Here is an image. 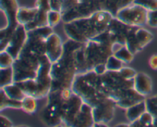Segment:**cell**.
Wrapping results in <instances>:
<instances>
[{"mask_svg":"<svg viewBox=\"0 0 157 127\" xmlns=\"http://www.w3.org/2000/svg\"><path fill=\"white\" fill-rule=\"evenodd\" d=\"M147 24L151 27H157V9L148 12Z\"/></svg>","mask_w":157,"mask_h":127,"instance_id":"cell-37","label":"cell"},{"mask_svg":"<svg viewBox=\"0 0 157 127\" xmlns=\"http://www.w3.org/2000/svg\"><path fill=\"white\" fill-rule=\"evenodd\" d=\"M41 119L46 125L50 126H57L63 123V121L60 115L50 107L45 106L41 112Z\"/></svg>","mask_w":157,"mask_h":127,"instance_id":"cell-20","label":"cell"},{"mask_svg":"<svg viewBox=\"0 0 157 127\" xmlns=\"http://www.w3.org/2000/svg\"><path fill=\"white\" fill-rule=\"evenodd\" d=\"M41 65V57L21 49L18 58L12 64L14 83H19L29 79H35Z\"/></svg>","mask_w":157,"mask_h":127,"instance_id":"cell-4","label":"cell"},{"mask_svg":"<svg viewBox=\"0 0 157 127\" xmlns=\"http://www.w3.org/2000/svg\"><path fill=\"white\" fill-rule=\"evenodd\" d=\"M82 1H84V0H79V2H81Z\"/></svg>","mask_w":157,"mask_h":127,"instance_id":"cell-44","label":"cell"},{"mask_svg":"<svg viewBox=\"0 0 157 127\" xmlns=\"http://www.w3.org/2000/svg\"><path fill=\"white\" fill-rule=\"evenodd\" d=\"M14 83V73L12 67L0 68V87H6Z\"/></svg>","mask_w":157,"mask_h":127,"instance_id":"cell-26","label":"cell"},{"mask_svg":"<svg viewBox=\"0 0 157 127\" xmlns=\"http://www.w3.org/2000/svg\"><path fill=\"white\" fill-rule=\"evenodd\" d=\"M114 45L102 44L94 40H89L84 44V54L89 70L95 66L106 64L109 57L114 54Z\"/></svg>","mask_w":157,"mask_h":127,"instance_id":"cell-6","label":"cell"},{"mask_svg":"<svg viewBox=\"0 0 157 127\" xmlns=\"http://www.w3.org/2000/svg\"><path fill=\"white\" fill-rule=\"evenodd\" d=\"M116 18L130 25L141 27L147 24L148 11L133 3L118 11Z\"/></svg>","mask_w":157,"mask_h":127,"instance_id":"cell-9","label":"cell"},{"mask_svg":"<svg viewBox=\"0 0 157 127\" xmlns=\"http://www.w3.org/2000/svg\"><path fill=\"white\" fill-rule=\"evenodd\" d=\"M21 109L28 113H34L36 111V98L32 96H26L21 101Z\"/></svg>","mask_w":157,"mask_h":127,"instance_id":"cell-28","label":"cell"},{"mask_svg":"<svg viewBox=\"0 0 157 127\" xmlns=\"http://www.w3.org/2000/svg\"><path fill=\"white\" fill-rule=\"evenodd\" d=\"M153 39V35L149 31L140 28L127 36L126 46L133 54L144 49Z\"/></svg>","mask_w":157,"mask_h":127,"instance_id":"cell-11","label":"cell"},{"mask_svg":"<svg viewBox=\"0 0 157 127\" xmlns=\"http://www.w3.org/2000/svg\"><path fill=\"white\" fill-rule=\"evenodd\" d=\"M145 99L127 109L126 116H127V119L130 121V123L139 119L147 111V105H146Z\"/></svg>","mask_w":157,"mask_h":127,"instance_id":"cell-22","label":"cell"},{"mask_svg":"<svg viewBox=\"0 0 157 127\" xmlns=\"http://www.w3.org/2000/svg\"><path fill=\"white\" fill-rule=\"evenodd\" d=\"M149 64L153 70H157V54H154L150 58Z\"/></svg>","mask_w":157,"mask_h":127,"instance_id":"cell-41","label":"cell"},{"mask_svg":"<svg viewBox=\"0 0 157 127\" xmlns=\"http://www.w3.org/2000/svg\"><path fill=\"white\" fill-rule=\"evenodd\" d=\"M93 70L95 73H97L99 75L104 74V73L107 70V67H106V64H98L97 66H95L94 68L93 69Z\"/></svg>","mask_w":157,"mask_h":127,"instance_id":"cell-39","label":"cell"},{"mask_svg":"<svg viewBox=\"0 0 157 127\" xmlns=\"http://www.w3.org/2000/svg\"><path fill=\"white\" fill-rule=\"evenodd\" d=\"M0 122H1L2 125L3 126H6V127H10L12 126V122L9 118L6 117V116H0Z\"/></svg>","mask_w":157,"mask_h":127,"instance_id":"cell-40","label":"cell"},{"mask_svg":"<svg viewBox=\"0 0 157 127\" xmlns=\"http://www.w3.org/2000/svg\"><path fill=\"white\" fill-rule=\"evenodd\" d=\"M123 61L118 59L114 55L109 57L106 62V67L107 70H113V71H119L123 67Z\"/></svg>","mask_w":157,"mask_h":127,"instance_id":"cell-31","label":"cell"},{"mask_svg":"<svg viewBox=\"0 0 157 127\" xmlns=\"http://www.w3.org/2000/svg\"><path fill=\"white\" fill-rule=\"evenodd\" d=\"M116 101L110 97H107L96 106L92 107L94 123L104 122L108 123L113 119L114 116Z\"/></svg>","mask_w":157,"mask_h":127,"instance_id":"cell-12","label":"cell"},{"mask_svg":"<svg viewBox=\"0 0 157 127\" xmlns=\"http://www.w3.org/2000/svg\"><path fill=\"white\" fill-rule=\"evenodd\" d=\"M62 20V14L61 12L55 10H51L48 12V25L55 27Z\"/></svg>","mask_w":157,"mask_h":127,"instance_id":"cell-33","label":"cell"},{"mask_svg":"<svg viewBox=\"0 0 157 127\" xmlns=\"http://www.w3.org/2000/svg\"><path fill=\"white\" fill-rule=\"evenodd\" d=\"M2 89L10 99H14V100L22 101L23 99L27 96L25 92L21 90V87L15 83L6 86V87H2Z\"/></svg>","mask_w":157,"mask_h":127,"instance_id":"cell-24","label":"cell"},{"mask_svg":"<svg viewBox=\"0 0 157 127\" xmlns=\"http://www.w3.org/2000/svg\"><path fill=\"white\" fill-rule=\"evenodd\" d=\"M101 10V6L98 0H84L63 12L62 21L67 23L81 18H88Z\"/></svg>","mask_w":157,"mask_h":127,"instance_id":"cell-8","label":"cell"},{"mask_svg":"<svg viewBox=\"0 0 157 127\" xmlns=\"http://www.w3.org/2000/svg\"><path fill=\"white\" fill-rule=\"evenodd\" d=\"M101 81L104 93L111 99L124 90L133 88L134 84V79H125L120 71L113 70H107L101 75Z\"/></svg>","mask_w":157,"mask_h":127,"instance_id":"cell-7","label":"cell"},{"mask_svg":"<svg viewBox=\"0 0 157 127\" xmlns=\"http://www.w3.org/2000/svg\"><path fill=\"white\" fill-rule=\"evenodd\" d=\"M94 119L92 106L84 102L81 110L74 122L73 126L90 127L94 126Z\"/></svg>","mask_w":157,"mask_h":127,"instance_id":"cell-16","label":"cell"},{"mask_svg":"<svg viewBox=\"0 0 157 127\" xmlns=\"http://www.w3.org/2000/svg\"><path fill=\"white\" fill-rule=\"evenodd\" d=\"M38 12V9L37 7L26 8L19 7L17 13V20L18 24L25 25L28 23L31 22L35 19Z\"/></svg>","mask_w":157,"mask_h":127,"instance_id":"cell-21","label":"cell"},{"mask_svg":"<svg viewBox=\"0 0 157 127\" xmlns=\"http://www.w3.org/2000/svg\"><path fill=\"white\" fill-rule=\"evenodd\" d=\"M0 3L1 10L5 14L6 18L7 19V25L1 29L0 51H2L6 48L11 36L17 26L19 24L17 20V13L19 7L16 0H0Z\"/></svg>","mask_w":157,"mask_h":127,"instance_id":"cell-5","label":"cell"},{"mask_svg":"<svg viewBox=\"0 0 157 127\" xmlns=\"http://www.w3.org/2000/svg\"><path fill=\"white\" fill-rule=\"evenodd\" d=\"M35 7H37L40 10H43L47 12L52 10V6H51L49 0H36Z\"/></svg>","mask_w":157,"mask_h":127,"instance_id":"cell-36","label":"cell"},{"mask_svg":"<svg viewBox=\"0 0 157 127\" xmlns=\"http://www.w3.org/2000/svg\"><path fill=\"white\" fill-rule=\"evenodd\" d=\"M153 116H152L150 112L147 111L140 116L138 119L134 122L130 123V126H138V127H147V126H153Z\"/></svg>","mask_w":157,"mask_h":127,"instance_id":"cell-27","label":"cell"},{"mask_svg":"<svg viewBox=\"0 0 157 127\" xmlns=\"http://www.w3.org/2000/svg\"><path fill=\"white\" fill-rule=\"evenodd\" d=\"M113 55H114L115 57H117L118 59L122 61L124 63L131 62L133 60V56H134V54L130 51V50L127 48L126 45L122 46L121 48L118 49V50L113 54Z\"/></svg>","mask_w":157,"mask_h":127,"instance_id":"cell-29","label":"cell"},{"mask_svg":"<svg viewBox=\"0 0 157 127\" xmlns=\"http://www.w3.org/2000/svg\"><path fill=\"white\" fill-rule=\"evenodd\" d=\"M27 37L28 32L26 31L25 28L23 24H19L11 36L9 44L5 50L9 52L13 57L14 59L17 58L23 46L25 45Z\"/></svg>","mask_w":157,"mask_h":127,"instance_id":"cell-13","label":"cell"},{"mask_svg":"<svg viewBox=\"0 0 157 127\" xmlns=\"http://www.w3.org/2000/svg\"><path fill=\"white\" fill-rule=\"evenodd\" d=\"M81 42L69 39L64 44V50L60 59L52 63L51 77L52 90L71 89L72 84L77 74L74 53Z\"/></svg>","mask_w":157,"mask_h":127,"instance_id":"cell-2","label":"cell"},{"mask_svg":"<svg viewBox=\"0 0 157 127\" xmlns=\"http://www.w3.org/2000/svg\"><path fill=\"white\" fill-rule=\"evenodd\" d=\"M1 93V103H0V110H2L5 108H15V109H21V101L14 100L10 99L7 95L6 94L2 88L0 90Z\"/></svg>","mask_w":157,"mask_h":127,"instance_id":"cell-25","label":"cell"},{"mask_svg":"<svg viewBox=\"0 0 157 127\" xmlns=\"http://www.w3.org/2000/svg\"><path fill=\"white\" fill-rule=\"evenodd\" d=\"M15 59L6 50L0 51V68H7L12 67Z\"/></svg>","mask_w":157,"mask_h":127,"instance_id":"cell-32","label":"cell"},{"mask_svg":"<svg viewBox=\"0 0 157 127\" xmlns=\"http://www.w3.org/2000/svg\"><path fill=\"white\" fill-rule=\"evenodd\" d=\"M145 99V96L140 94L134 88H130L126 91L124 96L120 100L117 101V106L127 110L129 107L135 105L137 103Z\"/></svg>","mask_w":157,"mask_h":127,"instance_id":"cell-19","label":"cell"},{"mask_svg":"<svg viewBox=\"0 0 157 127\" xmlns=\"http://www.w3.org/2000/svg\"><path fill=\"white\" fill-rule=\"evenodd\" d=\"M116 126H117V127H129V126H130V124L121 123V124H118V125H116Z\"/></svg>","mask_w":157,"mask_h":127,"instance_id":"cell-42","label":"cell"},{"mask_svg":"<svg viewBox=\"0 0 157 127\" xmlns=\"http://www.w3.org/2000/svg\"><path fill=\"white\" fill-rule=\"evenodd\" d=\"M51 6H52V10L58 11L61 12V8H62V3L60 0H49Z\"/></svg>","mask_w":157,"mask_h":127,"instance_id":"cell-38","label":"cell"},{"mask_svg":"<svg viewBox=\"0 0 157 127\" xmlns=\"http://www.w3.org/2000/svg\"><path fill=\"white\" fill-rule=\"evenodd\" d=\"M119 71L121 73V74L125 79L127 80L134 79V77L136 75V70H133V68H130V67H122Z\"/></svg>","mask_w":157,"mask_h":127,"instance_id":"cell-35","label":"cell"},{"mask_svg":"<svg viewBox=\"0 0 157 127\" xmlns=\"http://www.w3.org/2000/svg\"><path fill=\"white\" fill-rule=\"evenodd\" d=\"M74 93L80 96L84 103L94 106L108 96L103 90L101 75L93 70L77 73L71 86Z\"/></svg>","mask_w":157,"mask_h":127,"instance_id":"cell-3","label":"cell"},{"mask_svg":"<svg viewBox=\"0 0 157 127\" xmlns=\"http://www.w3.org/2000/svg\"><path fill=\"white\" fill-rule=\"evenodd\" d=\"M134 0H98L101 10L110 12L113 17L117 16L118 11L131 5Z\"/></svg>","mask_w":157,"mask_h":127,"instance_id":"cell-18","label":"cell"},{"mask_svg":"<svg viewBox=\"0 0 157 127\" xmlns=\"http://www.w3.org/2000/svg\"><path fill=\"white\" fill-rule=\"evenodd\" d=\"M133 88L137 93L143 96L149 95L153 90V83L150 77L145 73H136L134 77V84Z\"/></svg>","mask_w":157,"mask_h":127,"instance_id":"cell-17","label":"cell"},{"mask_svg":"<svg viewBox=\"0 0 157 127\" xmlns=\"http://www.w3.org/2000/svg\"><path fill=\"white\" fill-rule=\"evenodd\" d=\"M48 25V12H44L43 10L38 9V12L37 14L35 19L31 22L26 24L25 26L26 31L34 30V29L38 28L45 27Z\"/></svg>","mask_w":157,"mask_h":127,"instance_id":"cell-23","label":"cell"},{"mask_svg":"<svg viewBox=\"0 0 157 127\" xmlns=\"http://www.w3.org/2000/svg\"><path fill=\"white\" fill-rule=\"evenodd\" d=\"M64 50V44L61 38L57 34L53 33L48 37L46 44V56L52 63L60 59Z\"/></svg>","mask_w":157,"mask_h":127,"instance_id":"cell-15","label":"cell"},{"mask_svg":"<svg viewBox=\"0 0 157 127\" xmlns=\"http://www.w3.org/2000/svg\"><path fill=\"white\" fill-rule=\"evenodd\" d=\"M140 28V27L126 24L116 17H113V19L110 21V24H109L107 30L110 31L111 33L114 35L117 43L121 44L122 46H124L126 45L127 36L132 32L137 31Z\"/></svg>","mask_w":157,"mask_h":127,"instance_id":"cell-14","label":"cell"},{"mask_svg":"<svg viewBox=\"0 0 157 127\" xmlns=\"http://www.w3.org/2000/svg\"><path fill=\"white\" fill-rule=\"evenodd\" d=\"M83 103V99L74 92L71 96L64 101L61 110V117L64 125L73 126Z\"/></svg>","mask_w":157,"mask_h":127,"instance_id":"cell-10","label":"cell"},{"mask_svg":"<svg viewBox=\"0 0 157 127\" xmlns=\"http://www.w3.org/2000/svg\"><path fill=\"white\" fill-rule=\"evenodd\" d=\"M133 3L142 6L148 12L157 9V0H134Z\"/></svg>","mask_w":157,"mask_h":127,"instance_id":"cell-34","label":"cell"},{"mask_svg":"<svg viewBox=\"0 0 157 127\" xmlns=\"http://www.w3.org/2000/svg\"><path fill=\"white\" fill-rule=\"evenodd\" d=\"M60 1H61V3H62V4H63V3H64V2L66 1V0H60Z\"/></svg>","mask_w":157,"mask_h":127,"instance_id":"cell-43","label":"cell"},{"mask_svg":"<svg viewBox=\"0 0 157 127\" xmlns=\"http://www.w3.org/2000/svg\"><path fill=\"white\" fill-rule=\"evenodd\" d=\"M145 101L146 105H147V110L150 112L153 116V119H154L153 126H157V95L146 99Z\"/></svg>","mask_w":157,"mask_h":127,"instance_id":"cell-30","label":"cell"},{"mask_svg":"<svg viewBox=\"0 0 157 127\" xmlns=\"http://www.w3.org/2000/svg\"><path fill=\"white\" fill-rule=\"evenodd\" d=\"M113 16L107 11L101 10L88 18L64 23V31L70 39L86 43L107 30Z\"/></svg>","mask_w":157,"mask_h":127,"instance_id":"cell-1","label":"cell"}]
</instances>
